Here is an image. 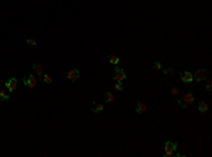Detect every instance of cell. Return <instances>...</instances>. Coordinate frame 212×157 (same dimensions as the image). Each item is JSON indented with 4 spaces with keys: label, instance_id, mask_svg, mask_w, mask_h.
<instances>
[{
    "label": "cell",
    "instance_id": "cell-1",
    "mask_svg": "<svg viewBox=\"0 0 212 157\" xmlns=\"http://www.w3.org/2000/svg\"><path fill=\"white\" fill-rule=\"evenodd\" d=\"M194 101H195L194 93H192V92H185V93L182 95V98L177 101V104H178V106H181L182 109H188V106L192 105Z\"/></svg>",
    "mask_w": 212,
    "mask_h": 157
},
{
    "label": "cell",
    "instance_id": "cell-2",
    "mask_svg": "<svg viewBox=\"0 0 212 157\" xmlns=\"http://www.w3.org/2000/svg\"><path fill=\"white\" fill-rule=\"evenodd\" d=\"M177 149H178V143H177V141H170V140H167V141L164 143V156L165 157L174 156V153H175Z\"/></svg>",
    "mask_w": 212,
    "mask_h": 157
},
{
    "label": "cell",
    "instance_id": "cell-3",
    "mask_svg": "<svg viewBox=\"0 0 212 157\" xmlns=\"http://www.w3.org/2000/svg\"><path fill=\"white\" fill-rule=\"evenodd\" d=\"M194 79L198 82H202V81H207L208 79V71L207 70H195L194 71Z\"/></svg>",
    "mask_w": 212,
    "mask_h": 157
},
{
    "label": "cell",
    "instance_id": "cell-4",
    "mask_svg": "<svg viewBox=\"0 0 212 157\" xmlns=\"http://www.w3.org/2000/svg\"><path fill=\"white\" fill-rule=\"evenodd\" d=\"M37 76H34V74L31 75H28L27 78H23V84L26 85L27 88H30V89H34V88L37 87Z\"/></svg>",
    "mask_w": 212,
    "mask_h": 157
},
{
    "label": "cell",
    "instance_id": "cell-5",
    "mask_svg": "<svg viewBox=\"0 0 212 157\" xmlns=\"http://www.w3.org/2000/svg\"><path fill=\"white\" fill-rule=\"evenodd\" d=\"M4 87H6V89H7L9 92H14L17 89V87H18V79H17V78H10V79L4 84Z\"/></svg>",
    "mask_w": 212,
    "mask_h": 157
},
{
    "label": "cell",
    "instance_id": "cell-6",
    "mask_svg": "<svg viewBox=\"0 0 212 157\" xmlns=\"http://www.w3.org/2000/svg\"><path fill=\"white\" fill-rule=\"evenodd\" d=\"M179 76H181V81H182L184 84H191V82L194 81V75H192V72H190V71H182V72L179 74Z\"/></svg>",
    "mask_w": 212,
    "mask_h": 157
},
{
    "label": "cell",
    "instance_id": "cell-7",
    "mask_svg": "<svg viewBox=\"0 0 212 157\" xmlns=\"http://www.w3.org/2000/svg\"><path fill=\"white\" fill-rule=\"evenodd\" d=\"M114 79H116V82H123L126 79V72L122 70V68L116 67L114 68Z\"/></svg>",
    "mask_w": 212,
    "mask_h": 157
},
{
    "label": "cell",
    "instance_id": "cell-8",
    "mask_svg": "<svg viewBox=\"0 0 212 157\" xmlns=\"http://www.w3.org/2000/svg\"><path fill=\"white\" fill-rule=\"evenodd\" d=\"M79 70H77V68H72V70L68 71V74H66V79H69L71 82H75L77 79H79Z\"/></svg>",
    "mask_w": 212,
    "mask_h": 157
},
{
    "label": "cell",
    "instance_id": "cell-9",
    "mask_svg": "<svg viewBox=\"0 0 212 157\" xmlns=\"http://www.w3.org/2000/svg\"><path fill=\"white\" fill-rule=\"evenodd\" d=\"M33 71L35 72V76H37L38 79H43V75H44V68H43V65H41V64H38V62L33 64Z\"/></svg>",
    "mask_w": 212,
    "mask_h": 157
},
{
    "label": "cell",
    "instance_id": "cell-10",
    "mask_svg": "<svg viewBox=\"0 0 212 157\" xmlns=\"http://www.w3.org/2000/svg\"><path fill=\"white\" fill-rule=\"evenodd\" d=\"M146 110H147V105L146 104H143V102H140V101L136 102V113L142 115V113H144Z\"/></svg>",
    "mask_w": 212,
    "mask_h": 157
},
{
    "label": "cell",
    "instance_id": "cell-11",
    "mask_svg": "<svg viewBox=\"0 0 212 157\" xmlns=\"http://www.w3.org/2000/svg\"><path fill=\"white\" fill-rule=\"evenodd\" d=\"M9 99H10V92H9L7 89H1V91H0V101L7 102Z\"/></svg>",
    "mask_w": 212,
    "mask_h": 157
},
{
    "label": "cell",
    "instance_id": "cell-12",
    "mask_svg": "<svg viewBox=\"0 0 212 157\" xmlns=\"http://www.w3.org/2000/svg\"><path fill=\"white\" fill-rule=\"evenodd\" d=\"M198 110H199L201 113H205V112L208 110V104H207V102H204V101L198 102Z\"/></svg>",
    "mask_w": 212,
    "mask_h": 157
},
{
    "label": "cell",
    "instance_id": "cell-13",
    "mask_svg": "<svg viewBox=\"0 0 212 157\" xmlns=\"http://www.w3.org/2000/svg\"><path fill=\"white\" fill-rule=\"evenodd\" d=\"M103 110H105V106H103L102 104H99V102H96L95 106H93V109H92V112H93V113H102Z\"/></svg>",
    "mask_w": 212,
    "mask_h": 157
},
{
    "label": "cell",
    "instance_id": "cell-14",
    "mask_svg": "<svg viewBox=\"0 0 212 157\" xmlns=\"http://www.w3.org/2000/svg\"><path fill=\"white\" fill-rule=\"evenodd\" d=\"M114 101V96H113V93L112 92H105V102H109V104H112Z\"/></svg>",
    "mask_w": 212,
    "mask_h": 157
},
{
    "label": "cell",
    "instance_id": "cell-15",
    "mask_svg": "<svg viewBox=\"0 0 212 157\" xmlns=\"http://www.w3.org/2000/svg\"><path fill=\"white\" fill-rule=\"evenodd\" d=\"M43 82L47 84V85H51V84H52V78H51L49 74H44V75H43Z\"/></svg>",
    "mask_w": 212,
    "mask_h": 157
},
{
    "label": "cell",
    "instance_id": "cell-16",
    "mask_svg": "<svg viewBox=\"0 0 212 157\" xmlns=\"http://www.w3.org/2000/svg\"><path fill=\"white\" fill-rule=\"evenodd\" d=\"M119 61H120L119 57H116V55H109V62H110L112 65H117Z\"/></svg>",
    "mask_w": 212,
    "mask_h": 157
},
{
    "label": "cell",
    "instance_id": "cell-17",
    "mask_svg": "<svg viewBox=\"0 0 212 157\" xmlns=\"http://www.w3.org/2000/svg\"><path fill=\"white\" fill-rule=\"evenodd\" d=\"M153 68H154L156 71H161V68H163V67H161V62H160V61H154Z\"/></svg>",
    "mask_w": 212,
    "mask_h": 157
},
{
    "label": "cell",
    "instance_id": "cell-18",
    "mask_svg": "<svg viewBox=\"0 0 212 157\" xmlns=\"http://www.w3.org/2000/svg\"><path fill=\"white\" fill-rule=\"evenodd\" d=\"M27 44H28L30 47H37V41H35L34 38H27Z\"/></svg>",
    "mask_w": 212,
    "mask_h": 157
},
{
    "label": "cell",
    "instance_id": "cell-19",
    "mask_svg": "<svg viewBox=\"0 0 212 157\" xmlns=\"http://www.w3.org/2000/svg\"><path fill=\"white\" fill-rule=\"evenodd\" d=\"M114 89H116V91H119V92H122V91H123V85H122V82H116V84H114Z\"/></svg>",
    "mask_w": 212,
    "mask_h": 157
},
{
    "label": "cell",
    "instance_id": "cell-20",
    "mask_svg": "<svg viewBox=\"0 0 212 157\" xmlns=\"http://www.w3.org/2000/svg\"><path fill=\"white\" fill-rule=\"evenodd\" d=\"M171 93H173V95H178V87H173Z\"/></svg>",
    "mask_w": 212,
    "mask_h": 157
},
{
    "label": "cell",
    "instance_id": "cell-21",
    "mask_svg": "<svg viewBox=\"0 0 212 157\" xmlns=\"http://www.w3.org/2000/svg\"><path fill=\"white\" fill-rule=\"evenodd\" d=\"M163 72H164V74H173V72H174V68H171V67H170L168 70H164Z\"/></svg>",
    "mask_w": 212,
    "mask_h": 157
},
{
    "label": "cell",
    "instance_id": "cell-22",
    "mask_svg": "<svg viewBox=\"0 0 212 157\" xmlns=\"http://www.w3.org/2000/svg\"><path fill=\"white\" fill-rule=\"evenodd\" d=\"M212 89V82L208 79V82H207V91H211Z\"/></svg>",
    "mask_w": 212,
    "mask_h": 157
}]
</instances>
